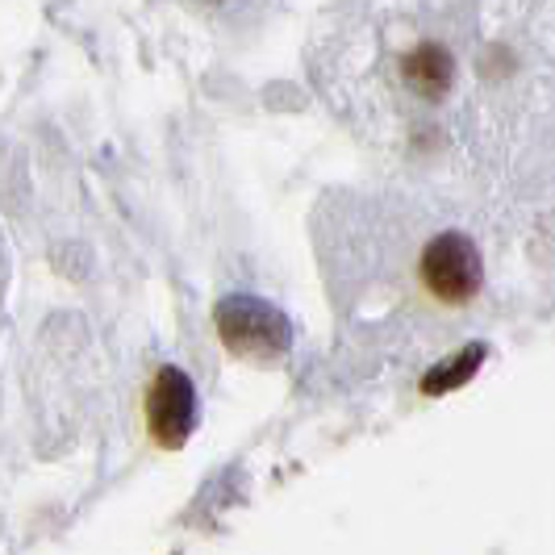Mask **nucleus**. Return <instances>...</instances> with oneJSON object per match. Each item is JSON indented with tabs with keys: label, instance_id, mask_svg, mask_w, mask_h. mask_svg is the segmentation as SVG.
I'll return each instance as SVG.
<instances>
[{
	"label": "nucleus",
	"instance_id": "obj_1",
	"mask_svg": "<svg viewBox=\"0 0 555 555\" xmlns=\"http://www.w3.org/2000/svg\"><path fill=\"white\" fill-rule=\"evenodd\" d=\"M422 276L439 301H473L480 288V255L464 234H439L422 255Z\"/></svg>",
	"mask_w": 555,
	"mask_h": 555
},
{
	"label": "nucleus",
	"instance_id": "obj_3",
	"mask_svg": "<svg viewBox=\"0 0 555 555\" xmlns=\"http://www.w3.org/2000/svg\"><path fill=\"white\" fill-rule=\"evenodd\" d=\"M146 422H151V435L171 451L189 443L196 426V392L180 367H164L155 376L151 397H146Z\"/></svg>",
	"mask_w": 555,
	"mask_h": 555
},
{
	"label": "nucleus",
	"instance_id": "obj_2",
	"mask_svg": "<svg viewBox=\"0 0 555 555\" xmlns=\"http://www.w3.org/2000/svg\"><path fill=\"white\" fill-rule=\"evenodd\" d=\"M218 331L243 356H276L288 347L284 318L272 306L250 301V297H230L225 306H218Z\"/></svg>",
	"mask_w": 555,
	"mask_h": 555
},
{
	"label": "nucleus",
	"instance_id": "obj_4",
	"mask_svg": "<svg viewBox=\"0 0 555 555\" xmlns=\"http://www.w3.org/2000/svg\"><path fill=\"white\" fill-rule=\"evenodd\" d=\"M480 360H485V347L480 343H473L468 351H460V356H451V360H443L439 367H430L426 376H422V392H451L460 389V385H468L476 376V367H480Z\"/></svg>",
	"mask_w": 555,
	"mask_h": 555
},
{
	"label": "nucleus",
	"instance_id": "obj_5",
	"mask_svg": "<svg viewBox=\"0 0 555 555\" xmlns=\"http://www.w3.org/2000/svg\"><path fill=\"white\" fill-rule=\"evenodd\" d=\"M410 80L417 83V88H426V92H443L447 80H451V59L439 51V47H426V51H417L414 59H410Z\"/></svg>",
	"mask_w": 555,
	"mask_h": 555
}]
</instances>
